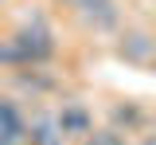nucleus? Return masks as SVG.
<instances>
[{"instance_id":"7ed1b4c3","label":"nucleus","mask_w":156,"mask_h":145,"mask_svg":"<svg viewBox=\"0 0 156 145\" xmlns=\"http://www.w3.org/2000/svg\"><path fill=\"white\" fill-rule=\"evenodd\" d=\"M4 75H8L12 94H16V98H23L27 106L51 102V94H58V90H62V83H58L47 67H20V71H4Z\"/></svg>"},{"instance_id":"423d86ee","label":"nucleus","mask_w":156,"mask_h":145,"mask_svg":"<svg viewBox=\"0 0 156 145\" xmlns=\"http://www.w3.org/2000/svg\"><path fill=\"white\" fill-rule=\"evenodd\" d=\"M27 122H31V106L16 98L12 90L0 94V145H27Z\"/></svg>"},{"instance_id":"f8f14e48","label":"nucleus","mask_w":156,"mask_h":145,"mask_svg":"<svg viewBox=\"0 0 156 145\" xmlns=\"http://www.w3.org/2000/svg\"><path fill=\"white\" fill-rule=\"evenodd\" d=\"M148 71H152V75H156V55H152V63H148Z\"/></svg>"},{"instance_id":"0eeeda50","label":"nucleus","mask_w":156,"mask_h":145,"mask_svg":"<svg viewBox=\"0 0 156 145\" xmlns=\"http://www.w3.org/2000/svg\"><path fill=\"white\" fill-rule=\"evenodd\" d=\"M105 118H109V125H117L129 137H140V133L152 129V110L144 102H136V98H113L109 110H105Z\"/></svg>"},{"instance_id":"f257e3e1","label":"nucleus","mask_w":156,"mask_h":145,"mask_svg":"<svg viewBox=\"0 0 156 145\" xmlns=\"http://www.w3.org/2000/svg\"><path fill=\"white\" fill-rule=\"evenodd\" d=\"M55 55H58V39H55V24L47 20V12H31L20 28H12L0 39V71L51 67Z\"/></svg>"},{"instance_id":"9b49d317","label":"nucleus","mask_w":156,"mask_h":145,"mask_svg":"<svg viewBox=\"0 0 156 145\" xmlns=\"http://www.w3.org/2000/svg\"><path fill=\"white\" fill-rule=\"evenodd\" d=\"M136 145H156V129H148V133H140V137H136Z\"/></svg>"},{"instance_id":"20e7f679","label":"nucleus","mask_w":156,"mask_h":145,"mask_svg":"<svg viewBox=\"0 0 156 145\" xmlns=\"http://www.w3.org/2000/svg\"><path fill=\"white\" fill-rule=\"evenodd\" d=\"M113 55L121 63H129V67H144L148 71V63L156 55V32L140 28V24H125L113 35Z\"/></svg>"},{"instance_id":"9d476101","label":"nucleus","mask_w":156,"mask_h":145,"mask_svg":"<svg viewBox=\"0 0 156 145\" xmlns=\"http://www.w3.org/2000/svg\"><path fill=\"white\" fill-rule=\"evenodd\" d=\"M51 4H55V8H62V12H70V8H78L82 0H51Z\"/></svg>"},{"instance_id":"6e6552de","label":"nucleus","mask_w":156,"mask_h":145,"mask_svg":"<svg viewBox=\"0 0 156 145\" xmlns=\"http://www.w3.org/2000/svg\"><path fill=\"white\" fill-rule=\"evenodd\" d=\"M27 145H70L62 137V129L55 122V106H31V122H27Z\"/></svg>"},{"instance_id":"39448f33","label":"nucleus","mask_w":156,"mask_h":145,"mask_svg":"<svg viewBox=\"0 0 156 145\" xmlns=\"http://www.w3.org/2000/svg\"><path fill=\"white\" fill-rule=\"evenodd\" d=\"M55 122H58V129H62V137L70 145H78L82 137L94 133V106L74 98V94H62L55 102Z\"/></svg>"},{"instance_id":"f03ea898","label":"nucleus","mask_w":156,"mask_h":145,"mask_svg":"<svg viewBox=\"0 0 156 145\" xmlns=\"http://www.w3.org/2000/svg\"><path fill=\"white\" fill-rule=\"evenodd\" d=\"M82 35H98V39H113L125 28V8L121 0H82L78 8L66 12Z\"/></svg>"},{"instance_id":"1a4fd4ad","label":"nucleus","mask_w":156,"mask_h":145,"mask_svg":"<svg viewBox=\"0 0 156 145\" xmlns=\"http://www.w3.org/2000/svg\"><path fill=\"white\" fill-rule=\"evenodd\" d=\"M78 145H129V133H121L117 125H94V133L90 137H82Z\"/></svg>"}]
</instances>
